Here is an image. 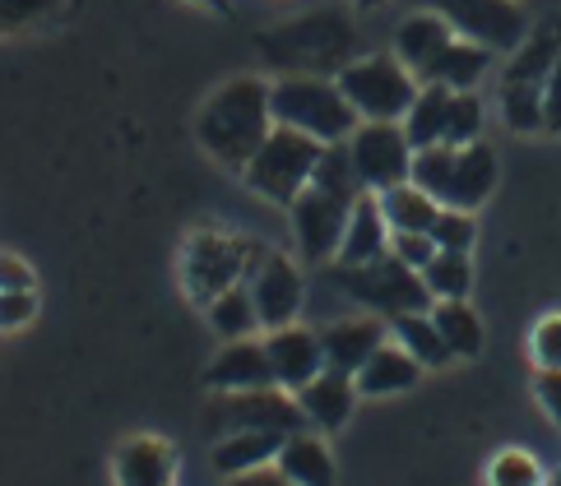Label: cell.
Here are the masks:
<instances>
[{
	"label": "cell",
	"mask_w": 561,
	"mask_h": 486,
	"mask_svg": "<svg viewBox=\"0 0 561 486\" xmlns=\"http://www.w3.org/2000/svg\"><path fill=\"white\" fill-rule=\"evenodd\" d=\"M274 112H270V84L255 74L228 79L224 89H214L205 97V107L195 116V139L214 162L242 172L255 158V149L270 139Z\"/></svg>",
	"instance_id": "obj_1"
},
{
	"label": "cell",
	"mask_w": 561,
	"mask_h": 486,
	"mask_svg": "<svg viewBox=\"0 0 561 486\" xmlns=\"http://www.w3.org/2000/svg\"><path fill=\"white\" fill-rule=\"evenodd\" d=\"M255 47L270 60V70H278V74L334 79L348 60H357V28H353V19L344 10L320 5L311 14H297V19H288V24L260 33Z\"/></svg>",
	"instance_id": "obj_2"
},
{
	"label": "cell",
	"mask_w": 561,
	"mask_h": 486,
	"mask_svg": "<svg viewBox=\"0 0 561 486\" xmlns=\"http://www.w3.org/2000/svg\"><path fill=\"white\" fill-rule=\"evenodd\" d=\"M557 56H561V19L529 28V37L511 51L506 70H501L496 103H501V120H506L515 135L543 130V93H548Z\"/></svg>",
	"instance_id": "obj_3"
},
{
	"label": "cell",
	"mask_w": 561,
	"mask_h": 486,
	"mask_svg": "<svg viewBox=\"0 0 561 486\" xmlns=\"http://www.w3.org/2000/svg\"><path fill=\"white\" fill-rule=\"evenodd\" d=\"M270 112L274 126L302 130L320 144H344L357 130V112L348 107L344 89L320 74H278L270 84Z\"/></svg>",
	"instance_id": "obj_4"
},
{
	"label": "cell",
	"mask_w": 561,
	"mask_h": 486,
	"mask_svg": "<svg viewBox=\"0 0 561 486\" xmlns=\"http://www.w3.org/2000/svg\"><path fill=\"white\" fill-rule=\"evenodd\" d=\"M265 241L242 236V232H191L182 246V282L195 306H209L214 297H224L237 282H247L255 265L265 259Z\"/></svg>",
	"instance_id": "obj_5"
},
{
	"label": "cell",
	"mask_w": 561,
	"mask_h": 486,
	"mask_svg": "<svg viewBox=\"0 0 561 486\" xmlns=\"http://www.w3.org/2000/svg\"><path fill=\"white\" fill-rule=\"evenodd\" d=\"M320 153H325V144L302 130H288V126H274L270 139L255 149V158L242 167V181H247V190L260 195V199H270V205H293L297 195H302L311 186V176H316V162Z\"/></svg>",
	"instance_id": "obj_6"
},
{
	"label": "cell",
	"mask_w": 561,
	"mask_h": 486,
	"mask_svg": "<svg viewBox=\"0 0 561 486\" xmlns=\"http://www.w3.org/2000/svg\"><path fill=\"white\" fill-rule=\"evenodd\" d=\"M334 84L344 89L357 120H404L417 89H423L417 84V74L394 51H376V56L348 60V66L334 74Z\"/></svg>",
	"instance_id": "obj_7"
},
{
	"label": "cell",
	"mask_w": 561,
	"mask_h": 486,
	"mask_svg": "<svg viewBox=\"0 0 561 486\" xmlns=\"http://www.w3.org/2000/svg\"><path fill=\"white\" fill-rule=\"evenodd\" d=\"M334 288H344L357 306H367L380 320L409 315V311H432V292L417 269H409L404 259L380 255L371 265H334L330 269Z\"/></svg>",
	"instance_id": "obj_8"
},
{
	"label": "cell",
	"mask_w": 561,
	"mask_h": 486,
	"mask_svg": "<svg viewBox=\"0 0 561 486\" xmlns=\"http://www.w3.org/2000/svg\"><path fill=\"white\" fill-rule=\"evenodd\" d=\"M344 144H348L357 181H363V190H371V195L404 186L413 172V144L399 120H357V130Z\"/></svg>",
	"instance_id": "obj_9"
},
{
	"label": "cell",
	"mask_w": 561,
	"mask_h": 486,
	"mask_svg": "<svg viewBox=\"0 0 561 486\" xmlns=\"http://www.w3.org/2000/svg\"><path fill=\"white\" fill-rule=\"evenodd\" d=\"M307 417L297 408V394L278 390H237V394H218L214 408H209V431L214 436H232V431H278V436H293L302 431Z\"/></svg>",
	"instance_id": "obj_10"
},
{
	"label": "cell",
	"mask_w": 561,
	"mask_h": 486,
	"mask_svg": "<svg viewBox=\"0 0 561 486\" xmlns=\"http://www.w3.org/2000/svg\"><path fill=\"white\" fill-rule=\"evenodd\" d=\"M417 5L446 19L455 37H469L492 51H515L529 37V19L515 0H417Z\"/></svg>",
	"instance_id": "obj_11"
},
{
	"label": "cell",
	"mask_w": 561,
	"mask_h": 486,
	"mask_svg": "<svg viewBox=\"0 0 561 486\" xmlns=\"http://www.w3.org/2000/svg\"><path fill=\"white\" fill-rule=\"evenodd\" d=\"M353 205H357V199L330 195L320 186H307L288 205L297 251H302L307 265H330V259H339V246H344V228H348Z\"/></svg>",
	"instance_id": "obj_12"
},
{
	"label": "cell",
	"mask_w": 561,
	"mask_h": 486,
	"mask_svg": "<svg viewBox=\"0 0 561 486\" xmlns=\"http://www.w3.org/2000/svg\"><path fill=\"white\" fill-rule=\"evenodd\" d=\"M260 329H284V324H297L307 301V278L293 265L284 251H265V259L255 265V274L247 278Z\"/></svg>",
	"instance_id": "obj_13"
},
{
	"label": "cell",
	"mask_w": 561,
	"mask_h": 486,
	"mask_svg": "<svg viewBox=\"0 0 561 486\" xmlns=\"http://www.w3.org/2000/svg\"><path fill=\"white\" fill-rule=\"evenodd\" d=\"M265 352L274 367V384L278 390L297 394L302 384H311L325 371V348H320V334L302 329V324H284V329H265Z\"/></svg>",
	"instance_id": "obj_14"
},
{
	"label": "cell",
	"mask_w": 561,
	"mask_h": 486,
	"mask_svg": "<svg viewBox=\"0 0 561 486\" xmlns=\"http://www.w3.org/2000/svg\"><path fill=\"white\" fill-rule=\"evenodd\" d=\"M496 149L483 144V139H473V144L455 149V162H450V176H446V190H440V209H483L492 190H496Z\"/></svg>",
	"instance_id": "obj_15"
},
{
	"label": "cell",
	"mask_w": 561,
	"mask_h": 486,
	"mask_svg": "<svg viewBox=\"0 0 561 486\" xmlns=\"http://www.w3.org/2000/svg\"><path fill=\"white\" fill-rule=\"evenodd\" d=\"M297 408H302L307 427L320 431V436H334L348 427V417L357 408V380L344 375V371H320L311 384L297 390Z\"/></svg>",
	"instance_id": "obj_16"
},
{
	"label": "cell",
	"mask_w": 561,
	"mask_h": 486,
	"mask_svg": "<svg viewBox=\"0 0 561 486\" xmlns=\"http://www.w3.org/2000/svg\"><path fill=\"white\" fill-rule=\"evenodd\" d=\"M390 338V320L380 315H357V320H334L320 329V348H325V367L357 375L367 367V357Z\"/></svg>",
	"instance_id": "obj_17"
},
{
	"label": "cell",
	"mask_w": 561,
	"mask_h": 486,
	"mask_svg": "<svg viewBox=\"0 0 561 486\" xmlns=\"http://www.w3.org/2000/svg\"><path fill=\"white\" fill-rule=\"evenodd\" d=\"M205 384L214 394H237V390H270L274 367L265 352V338H237L209 361Z\"/></svg>",
	"instance_id": "obj_18"
},
{
	"label": "cell",
	"mask_w": 561,
	"mask_h": 486,
	"mask_svg": "<svg viewBox=\"0 0 561 486\" xmlns=\"http://www.w3.org/2000/svg\"><path fill=\"white\" fill-rule=\"evenodd\" d=\"M176 450L158 436H130L116 450V486H172Z\"/></svg>",
	"instance_id": "obj_19"
},
{
	"label": "cell",
	"mask_w": 561,
	"mask_h": 486,
	"mask_svg": "<svg viewBox=\"0 0 561 486\" xmlns=\"http://www.w3.org/2000/svg\"><path fill=\"white\" fill-rule=\"evenodd\" d=\"M380 255H390V222L380 213V199L367 190V195H357V205L348 213L344 246H339L334 265H371Z\"/></svg>",
	"instance_id": "obj_20"
},
{
	"label": "cell",
	"mask_w": 561,
	"mask_h": 486,
	"mask_svg": "<svg viewBox=\"0 0 561 486\" xmlns=\"http://www.w3.org/2000/svg\"><path fill=\"white\" fill-rule=\"evenodd\" d=\"M274 468L284 473L293 486H334V454L320 431L302 427L284 440V450H278Z\"/></svg>",
	"instance_id": "obj_21"
},
{
	"label": "cell",
	"mask_w": 561,
	"mask_h": 486,
	"mask_svg": "<svg viewBox=\"0 0 561 486\" xmlns=\"http://www.w3.org/2000/svg\"><path fill=\"white\" fill-rule=\"evenodd\" d=\"M455 43V28L446 24L440 14H432V10H417V14H409L404 24H399V33H394V56L404 60V66L423 79L427 74V66Z\"/></svg>",
	"instance_id": "obj_22"
},
{
	"label": "cell",
	"mask_w": 561,
	"mask_h": 486,
	"mask_svg": "<svg viewBox=\"0 0 561 486\" xmlns=\"http://www.w3.org/2000/svg\"><path fill=\"white\" fill-rule=\"evenodd\" d=\"M357 380V394L367 398H390V394H404L413 390L417 380H423V367H417V357H409L399 343H380V348L367 357V367L353 375Z\"/></svg>",
	"instance_id": "obj_23"
},
{
	"label": "cell",
	"mask_w": 561,
	"mask_h": 486,
	"mask_svg": "<svg viewBox=\"0 0 561 486\" xmlns=\"http://www.w3.org/2000/svg\"><path fill=\"white\" fill-rule=\"evenodd\" d=\"M488 70H492V47L469 43V37H455V43L427 66V74L417 79V84H446L455 93H469V89H478V79H483Z\"/></svg>",
	"instance_id": "obj_24"
},
{
	"label": "cell",
	"mask_w": 561,
	"mask_h": 486,
	"mask_svg": "<svg viewBox=\"0 0 561 486\" xmlns=\"http://www.w3.org/2000/svg\"><path fill=\"white\" fill-rule=\"evenodd\" d=\"M288 436L278 431H232V436H218L214 444V468L224 477H242V473H255V468H270L284 450Z\"/></svg>",
	"instance_id": "obj_25"
},
{
	"label": "cell",
	"mask_w": 561,
	"mask_h": 486,
	"mask_svg": "<svg viewBox=\"0 0 561 486\" xmlns=\"http://www.w3.org/2000/svg\"><path fill=\"white\" fill-rule=\"evenodd\" d=\"M390 334L394 343L404 348L409 357H417V367L423 371H436V367H450L455 352L446 348V338H440L432 311H409V315H394L390 320Z\"/></svg>",
	"instance_id": "obj_26"
},
{
	"label": "cell",
	"mask_w": 561,
	"mask_h": 486,
	"mask_svg": "<svg viewBox=\"0 0 561 486\" xmlns=\"http://www.w3.org/2000/svg\"><path fill=\"white\" fill-rule=\"evenodd\" d=\"M450 97H455V89H446V84H423V89H417V97H413L409 116L399 120L413 149L446 144V116H450Z\"/></svg>",
	"instance_id": "obj_27"
},
{
	"label": "cell",
	"mask_w": 561,
	"mask_h": 486,
	"mask_svg": "<svg viewBox=\"0 0 561 486\" xmlns=\"http://www.w3.org/2000/svg\"><path fill=\"white\" fill-rule=\"evenodd\" d=\"M376 199H380V213H386L390 232H432V222H436V213H440L436 199H432L423 186H413V181L380 190Z\"/></svg>",
	"instance_id": "obj_28"
},
{
	"label": "cell",
	"mask_w": 561,
	"mask_h": 486,
	"mask_svg": "<svg viewBox=\"0 0 561 486\" xmlns=\"http://www.w3.org/2000/svg\"><path fill=\"white\" fill-rule=\"evenodd\" d=\"M432 320H436V329L455 357L483 352V320H478V311L469 301H432Z\"/></svg>",
	"instance_id": "obj_29"
},
{
	"label": "cell",
	"mask_w": 561,
	"mask_h": 486,
	"mask_svg": "<svg viewBox=\"0 0 561 486\" xmlns=\"http://www.w3.org/2000/svg\"><path fill=\"white\" fill-rule=\"evenodd\" d=\"M205 311H209V329L224 343L255 338V329H260V315H255V301H251L247 282H237V288H228L224 297H214Z\"/></svg>",
	"instance_id": "obj_30"
},
{
	"label": "cell",
	"mask_w": 561,
	"mask_h": 486,
	"mask_svg": "<svg viewBox=\"0 0 561 486\" xmlns=\"http://www.w3.org/2000/svg\"><path fill=\"white\" fill-rule=\"evenodd\" d=\"M423 282L432 301H469L473 292V259L465 251H436L432 265L423 269Z\"/></svg>",
	"instance_id": "obj_31"
},
{
	"label": "cell",
	"mask_w": 561,
	"mask_h": 486,
	"mask_svg": "<svg viewBox=\"0 0 561 486\" xmlns=\"http://www.w3.org/2000/svg\"><path fill=\"white\" fill-rule=\"evenodd\" d=\"M311 186L330 190V195H344V199L367 195V190H363V181H357V172H353L348 144H325V153H320V162H316V176H311Z\"/></svg>",
	"instance_id": "obj_32"
},
{
	"label": "cell",
	"mask_w": 561,
	"mask_h": 486,
	"mask_svg": "<svg viewBox=\"0 0 561 486\" xmlns=\"http://www.w3.org/2000/svg\"><path fill=\"white\" fill-rule=\"evenodd\" d=\"M488 486H548V473L529 450H501L488 463Z\"/></svg>",
	"instance_id": "obj_33"
},
{
	"label": "cell",
	"mask_w": 561,
	"mask_h": 486,
	"mask_svg": "<svg viewBox=\"0 0 561 486\" xmlns=\"http://www.w3.org/2000/svg\"><path fill=\"white\" fill-rule=\"evenodd\" d=\"M473 139H483V97L469 89V93H455V97H450L446 144H450V149H465V144H473Z\"/></svg>",
	"instance_id": "obj_34"
},
{
	"label": "cell",
	"mask_w": 561,
	"mask_h": 486,
	"mask_svg": "<svg viewBox=\"0 0 561 486\" xmlns=\"http://www.w3.org/2000/svg\"><path fill=\"white\" fill-rule=\"evenodd\" d=\"M432 241H436V251H473V241H478V222L473 213L465 209H440L436 222H432Z\"/></svg>",
	"instance_id": "obj_35"
},
{
	"label": "cell",
	"mask_w": 561,
	"mask_h": 486,
	"mask_svg": "<svg viewBox=\"0 0 561 486\" xmlns=\"http://www.w3.org/2000/svg\"><path fill=\"white\" fill-rule=\"evenodd\" d=\"M529 357L538 371H561V311L543 315L529 334Z\"/></svg>",
	"instance_id": "obj_36"
},
{
	"label": "cell",
	"mask_w": 561,
	"mask_h": 486,
	"mask_svg": "<svg viewBox=\"0 0 561 486\" xmlns=\"http://www.w3.org/2000/svg\"><path fill=\"white\" fill-rule=\"evenodd\" d=\"M66 0H0V33H19V28H33L51 19Z\"/></svg>",
	"instance_id": "obj_37"
},
{
	"label": "cell",
	"mask_w": 561,
	"mask_h": 486,
	"mask_svg": "<svg viewBox=\"0 0 561 486\" xmlns=\"http://www.w3.org/2000/svg\"><path fill=\"white\" fill-rule=\"evenodd\" d=\"M390 255L423 274L436 255V241H432V232H390Z\"/></svg>",
	"instance_id": "obj_38"
},
{
	"label": "cell",
	"mask_w": 561,
	"mask_h": 486,
	"mask_svg": "<svg viewBox=\"0 0 561 486\" xmlns=\"http://www.w3.org/2000/svg\"><path fill=\"white\" fill-rule=\"evenodd\" d=\"M37 315V292H0V329H24Z\"/></svg>",
	"instance_id": "obj_39"
},
{
	"label": "cell",
	"mask_w": 561,
	"mask_h": 486,
	"mask_svg": "<svg viewBox=\"0 0 561 486\" xmlns=\"http://www.w3.org/2000/svg\"><path fill=\"white\" fill-rule=\"evenodd\" d=\"M0 292H33V269H28V259L0 251Z\"/></svg>",
	"instance_id": "obj_40"
},
{
	"label": "cell",
	"mask_w": 561,
	"mask_h": 486,
	"mask_svg": "<svg viewBox=\"0 0 561 486\" xmlns=\"http://www.w3.org/2000/svg\"><path fill=\"white\" fill-rule=\"evenodd\" d=\"M534 394H538V403H543V413L561 427V371H538Z\"/></svg>",
	"instance_id": "obj_41"
},
{
	"label": "cell",
	"mask_w": 561,
	"mask_h": 486,
	"mask_svg": "<svg viewBox=\"0 0 561 486\" xmlns=\"http://www.w3.org/2000/svg\"><path fill=\"white\" fill-rule=\"evenodd\" d=\"M543 130L548 135H561V56H557L552 79H548V93H543Z\"/></svg>",
	"instance_id": "obj_42"
},
{
	"label": "cell",
	"mask_w": 561,
	"mask_h": 486,
	"mask_svg": "<svg viewBox=\"0 0 561 486\" xmlns=\"http://www.w3.org/2000/svg\"><path fill=\"white\" fill-rule=\"evenodd\" d=\"M228 486H293V482L270 463V468H255V473H242V477H228Z\"/></svg>",
	"instance_id": "obj_43"
},
{
	"label": "cell",
	"mask_w": 561,
	"mask_h": 486,
	"mask_svg": "<svg viewBox=\"0 0 561 486\" xmlns=\"http://www.w3.org/2000/svg\"><path fill=\"white\" fill-rule=\"evenodd\" d=\"M195 5H209V10L224 14V10H228V0H195Z\"/></svg>",
	"instance_id": "obj_44"
},
{
	"label": "cell",
	"mask_w": 561,
	"mask_h": 486,
	"mask_svg": "<svg viewBox=\"0 0 561 486\" xmlns=\"http://www.w3.org/2000/svg\"><path fill=\"white\" fill-rule=\"evenodd\" d=\"M353 5H363V10H376V5H386V0H353Z\"/></svg>",
	"instance_id": "obj_45"
},
{
	"label": "cell",
	"mask_w": 561,
	"mask_h": 486,
	"mask_svg": "<svg viewBox=\"0 0 561 486\" xmlns=\"http://www.w3.org/2000/svg\"><path fill=\"white\" fill-rule=\"evenodd\" d=\"M548 486H561V473H552V477H548Z\"/></svg>",
	"instance_id": "obj_46"
}]
</instances>
